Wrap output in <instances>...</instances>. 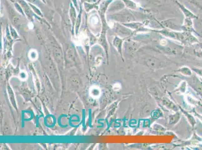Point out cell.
Listing matches in <instances>:
<instances>
[{
    "mask_svg": "<svg viewBox=\"0 0 202 150\" xmlns=\"http://www.w3.org/2000/svg\"><path fill=\"white\" fill-rule=\"evenodd\" d=\"M69 14H70V18L72 20V24L73 25L74 24L75 21H76V18H77V15H76V10L74 7L73 6L72 4H70V8L69 10Z\"/></svg>",
    "mask_w": 202,
    "mask_h": 150,
    "instance_id": "cell-1",
    "label": "cell"
},
{
    "mask_svg": "<svg viewBox=\"0 0 202 150\" xmlns=\"http://www.w3.org/2000/svg\"><path fill=\"white\" fill-rule=\"evenodd\" d=\"M77 23H76V30H78L79 28V26H80V24H81V13H79L78 14V19L77 20Z\"/></svg>",
    "mask_w": 202,
    "mask_h": 150,
    "instance_id": "cell-2",
    "label": "cell"
},
{
    "mask_svg": "<svg viewBox=\"0 0 202 150\" xmlns=\"http://www.w3.org/2000/svg\"><path fill=\"white\" fill-rule=\"evenodd\" d=\"M29 5L30 6V7L32 8V9L37 14V15L40 16H42V14H41V12L39 10L37 9L36 7L34 6L33 5H32L31 4H29Z\"/></svg>",
    "mask_w": 202,
    "mask_h": 150,
    "instance_id": "cell-3",
    "label": "cell"
},
{
    "mask_svg": "<svg viewBox=\"0 0 202 150\" xmlns=\"http://www.w3.org/2000/svg\"><path fill=\"white\" fill-rule=\"evenodd\" d=\"M15 6L16 8V9H17V10H18V11L21 14H23V15H24V13H23V10H22V9H21V7L18 4V3H15Z\"/></svg>",
    "mask_w": 202,
    "mask_h": 150,
    "instance_id": "cell-4",
    "label": "cell"
},
{
    "mask_svg": "<svg viewBox=\"0 0 202 150\" xmlns=\"http://www.w3.org/2000/svg\"><path fill=\"white\" fill-rule=\"evenodd\" d=\"M43 1H44V0H43Z\"/></svg>",
    "mask_w": 202,
    "mask_h": 150,
    "instance_id": "cell-5",
    "label": "cell"
}]
</instances>
